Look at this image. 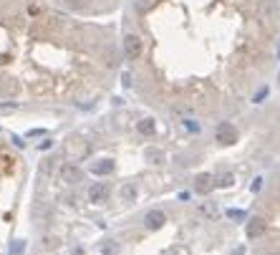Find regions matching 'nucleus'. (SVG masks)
<instances>
[{
    "label": "nucleus",
    "instance_id": "nucleus-5",
    "mask_svg": "<svg viewBox=\"0 0 280 255\" xmlns=\"http://www.w3.org/2000/svg\"><path fill=\"white\" fill-rule=\"evenodd\" d=\"M235 139H238V131H235V127L230 122H220L217 127V142L220 144H232Z\"/></svg>",
    "mask_w": 280,
    "mask_h": 255
},
{
    "label": "nucleus",
    "instance_id": "nucleus-17",
    "mask_svg": "<svg viewBox=\"0 0 280 255\" xmlns=\"http://www.w3.org/2000/svg\"><path fill=\"white\" fill-rule=\"evenodd\" d=\"M13 142H16V147H18V149H23V147H25V142H23L20 137H13Z\"/></svg>",
    "mask_w": 280,
    "mask_h": 255
},
{
    "label": "nucleus",
    "instance_id": "nucleus-3",
    "mask_svg": "<svg viewBox=\"0 0 280 255\" xmlns=\"http://www.w3.org/2000/svg\"><path fill=\"white\" fill-rule=\"evenodd\" d=\"M56 3L73 16H99V13L114 10L121 0H56Z\"/></svg>",
    "mask_w": 280,
    "mask_h": 255
},
{
    "label": "nucleus",
    "instance_id": "nucleus-14",
    "mask_svg": "<svg viewBox=\"0 0 280 255\" xmlns=\"http://www.w3.org/2000/svg\"><path fill=\"white\" fill-rule=\"evenodd\" d=\"M146 159H157V162H161V159H164V154H161V152H154V149H149V152H146Z\"/></svg>",
    "mask_w": 280,
    "mask_h": 255
},
{
    "label": "nucleus",
    "instance_id": "nucleus-2",
    "mask_svg": "<svg viewBox=\"0 0 280 255\" xmlns=\"http://www.w3.org/2000/svg\"><path fill=\"white\" fill-rule=\"evenodd\" d=\"M119 66L106 28L73 21L48 0H0V94H71Z\"/></svg>",
    "mask_w": 280,
    "mask_h": 255
},
{
    "label": "nucleus",
    "instance_id": "nucleus-4",
    "mask_svg": "<svg viewBox=\"0 0 280 255\" xmlns=\"http://www.w3.org/2000/svg\"><path fill=\"white\" fill-rule=\"evenodd\" d=\"M109 194H111V187L106 182H96V185H91V190H88V200L94 205H104V202H109Z\"/></svg>",
    "mask_w": 280,
    "mask_h": 255
},
{
    "label": "nucleus",
    "instance_id": "nucleus-15",
    "mask_svg": "<svg viewBox=\"0 0 280 255\" xmlns=\"http://www.w3.org/2000/svg\"><path fill=\"white\" fill-rule=\"evenodd\" d=\"M217 185H220V187H230V185H232V177H230V174H222Z\"/></svg>",
    "mask_w": 280,
    "mask_h": 255
},
{
    "label": "nucleus",
    "instance_id": "nucleus-12",
    "mask_svg": "<svg viewBox=\"0 0 280 255\" xmlns=\"http://www.w3.org/2000/svg\"><path fill=\"white\" fill-rule=\"evenodd\" d=\"M25 253V243L23 240H16V243L10 245V250H8V255H23Z\"/></svg>",
    "mask_w": 280,
    "mask_h": 255
},
{
    "label": "nucleus",
    "instance_id": "nucleus-9",
    "mask_svg": "<svg viewBox=\"0 0 280 255\" xmlns=\"http://www.w3.org/2000/svg\"><path fill=\"white\" fill-rule=\"evenodd\" d=\"M210 185H212V177L210 174H200L197 177V192H207Z\"/></svg>",
    "mask_w": 280,
    "mask_h": 255
},
{
    "label": "nucleus",
    "instance_id": "nucleus-7",
    "mask_svg": "<svg viewBox=\"0 0 280 255\" xmlns=\"http://www.w3.org/2000/svg\"><path fill=\"white\" fill-rule=\"evenodd\" d=\"M164 222H167V215L161 212V210H152V212H146V217H144V225L149 230H159Z\"/></svg>",
    "mask_w": 280,
    "mask_h": 255
},
{
    "label": "nucleus",
    "instance_id": "nucleus-16",
    "mask_svg": "<svg viewBox=\"0 0 280 255\" xmlns=\"http://www.w3.org/2000/svg\"><path fill=\"white\" fill-rule=\"evenodd\" d=\"M278 192H280V177H278ZM265 255H280V245H275L270 253H265Z\"/></svg>",
    "mask_w": 280,
    "mask_h": 255
},
{
    "label": "nucleus",
    "instance_id": "nucleus-1",
    "mask_svg": "<svg viewBox=\"0 0 280 255\" xmlns=\"http://www.w3.org/2000/svg\"><path fill=\"white\" fill-rule=\"evenodd\" d=\"M124 58L180 109L265 96L280 58V0H134Z\"/></svg>",
    "mask_w": 280,
    "mask_h": 255
},
{
    "label": "nucleus",
    "instance_id": "nucleus-13",
    "mask_svg": "<svg viewBox=\"0 0 280 255\" xmlns=\"http://www.w3.org/2000/svg\"><path fill=\"white\" fill-rule=\"evenodd\" d=\"M139 131H141V134H154V122H152V119H144V122H139Z\"/></svg>",
    "mask_w": 280,
    "mask_h": 255
},
{
    "label": "nucleus",
    "instance_id": "nucleus-10",
    "mask_svg": "<svg viewBox=\"0 0 280 255\" xmlns=\"http://www.w3.org/2000/svg\"><path fill=\"white\" fill-rule=\"evenodd\" d=\"M134 197H137V187H134V185H124V187H121V200H124V202H131Z\"/></svg>",
    "mask_w": 280,
    "mask_h": 255
},
{
    "label": "nucleus",
    "instance_id": "nucleus-6",
    "mask_svg": "<svg viewBox=\"0 0 280 255\" xmlns=\"http://www.w3.org/2000/svg\"><path fill=\"white\" fill-rule=\"evenodd\" d=\"M81 177H83V172L76 167V164H63V167H61V179H63L66 185L81 182Z\"/></svg>",
    "mask_w": 280,
    "mask_h": 255
},
{
    "label": "nucleus",
    "instance_id": "nucleus-8",
    "mask_svg": "<svg viewBox=\"0 0 280 255\" xmlns=\"http://www.w3.org/2000/svg\"><path fill=\"white\" fill-rule=\"evenodd\" d=\"M91 172H94L96 177L111 174V172H114V162H111V159H99L96 164H91Z\"/></svg>",
    "mask_w": 280,
    "mask_h": 255
},
{
    "label": "nucleus",
    "instance_id": "nucleus-11",
    "mask_svg": "<svg viewBox=\"0 0 280 255\" xmlns=\"http://www.w3.org/2000/svg\"><path fill=\"white\" fill-rule=\"evenodd\" d=\"M101 253H104V255H116V253H119V245L111 243V240H106V243L101 245Z\"/></svg>",
    "mask_w": 280,
    "mask_h": 255
}]
</instances>
